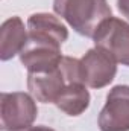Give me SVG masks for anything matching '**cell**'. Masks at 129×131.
Here are the masks:
<instances>
[{
  "mask_svg": "<svg viewBox=\"0 0 129 131\" xmlns=\"http://www.w3.org/2000/svg\"><path fill=\"white\" fill-rule=\"evenodd\" d=\"M38 116L35 99L23 92L0 95V128L2 131H20L32 127Z\"/></svg>",
  "mask_w": 129,
  "mask_h": 131,
  "instance_id": "3957f363",
  "label": "cell"
},
{
  "mask_svg": "<svg viewBox=\"0 0 129 131\" xmlns=\"http://www.w3.org/2000/svg\"><path fill=\"white\" fill-rule=\"evenodd\" d=\"M93 40L97 47L111 53L117 63L129 67V23L109 17L100 25Z\"/></svg>",
  "mask_w": 129,
  "mask_h": 131,
  "instance_id": "277c9868",
  "label": "cell"
},
{
  "mask_svg": "<svg viewBox=\"0 0 129 131\" xmlns=\"http://www.w3.org/2000/svg\"><path fill=\"white\" fill-rule=\"evenodd\" d=\"M84 82L79 60L62 57L61 64L43 73H28V89L33 98L43 104H55L68 82Z\"/></svg>",
  "mask_w": 129,
  "mask_h": 131,
  "instance_id": "7a4b0ae2",
  "label": "cell"
},
{
  "mask_svg": "<svg viewBox=\"0 0 129 131\" xmlns=\"http://www.w3.org/2000/svg\"><path fill=\"white\" fill-rule=\"evenodd\" d=\"M117 8L123 17L129 20V0H117Z\"/></svg>",
  "mask_w": 129,
  "mask_h": 131,
  "instance_id": "8fae6325",
  "label": "cell"
},
{
  "mask_svg": "<svg viewBox=\"0 0 129 131\" xmlns=\"http://www.w3.org/2000/svg\"><path fill=\"white\" fill-rule=\"evenodd\" d=\"M20 131H55L46 125H38V127H29V128H24V130H20Z\"/></svg>",
  "mask_w": 129,
  "mask_h": 131,
  "instance_id": "7c38bea8",
  "label": "cell"
},
{
  "mask_svg": "<svg viewBox=\"0 0 129 131\" xmlns=\"http://www.w3.org/2000/svg\"><path fill=\"white\" fill-rule=\"evenodd\" d=\"M97 124L100 131H129V85L109 90Z\"/></svg>",
  "mask_w": 129,
  "mask_h": 131,
  "instance_id": "8992f818",
  "label": "cell"
},
{
  "mask_svg": "<svg viewBox=\"0 0 129 131\" xmlns=\"http://www.w3.org/2000/svg\"><path fill=\"white\" fill-rule=\"evenodd\" d=\"M90 92L84 82H68L64 87L62 93L56 99L55 105L68 116L82 114L90 105Z\"/></svg>",
  "mask_w": 129,
  "mask_h": 131,
  "instance_id": "30bf717a",
  "label": "cell"
},
{
  "mask_svg": "<svg viewBox=\"0 0 129 131\" xmlns=\"http://www.w3.org/2000/svg\"><path fill=\"white\" fill-rule=\"evenodd\" d=\"M28 38L61 47L68 38V31L61 20L47 12H36L28 18Z\"/></svg>",
  "mask_w": 129,
  "mask_h": 131,
  "instance_id": "ba28073f",
  "label": "cell"
},
{
  "mask_svg": "<svg viewBox=\"0 0 129 131\" xmlns=\"http://www.w3.org/2000/svg\"><path fill=\"white\" fill-rule=\"evenodd\" d=\"M61 47L40 43L28 38L26 46L20 52V61L26 67L28 73H43L56 69L62 61Z\"/></svg>",
  "mask_w": 129,
  "mask_h": 131,
  "instance_id": "52a82bcc",
  "label": "cell"
},
{
  "mask_svg": "<svg viewBox=\"0 0 129 131\" xmlns=\"http://www.w3.org/2000/svg\"><path fill=\"white\" fill-rule=\"evenodd\" d=\"M28 43V28L20 17H11L0 28V60L9 61L20 55Z\"/></svg>",
  "mask_w": 129,
  "mask_h": 131,
  "instance_id": "9c48e42d",
  "label": "cell"
},
{
  "mask_svg": "<svg viewBox=\"0 0 129 131\" xmlns=\"http://www.w3.org/2000/svg\"><path fill=\"white\" fill-rule=\"evenodd\" d=\"M79 67L82 81L90 89L106 87L117 73V61L114 57L97 46L90 49L79 60Z\"/></svg>",
  "mask_w": 129,
  "mask_h": 131,
  "instance_id": "5b68a950",
  "label": "cell"
},
{
  "mask_svg": "<svg viewBox=\"0 0 129 131\" xmlns=\"http://www.w3.org/2000/svg\"><path fill=\"white\" fill-rule=\"evenodd\" d=\"M53 11L79 34L93 38L111 15L106 0H53Z\"/></svg>",
  "mask_w": 129,
  "mask_h": 131,
  "instance_id": "6da1fadb",
  "label": "cell"
}]
</instances>
